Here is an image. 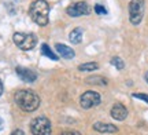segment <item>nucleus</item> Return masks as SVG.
I'll return each instance as SVG.
<instances>
[{
    "mask_svg": "<svg viewBox=\"0 0 148 135\" xmlns=\"http://www.w3.org/2000/svg\"><path fill=\"white\" fill-rule=\"evenodd\" d=\"M14 99L23 112H34L40 106V97L30 90H18L14 95Z\"/></svg>",
    "mask_w": 148,
    "mask_h": 135,
    "instance_id": "f257e3e1",
    "label": "nucleus"
},
{
    "mask_svg": "<svg viewBox=\"0 0 148 135\" xmlns=\"http://www.w3.org/2000/svg\"><path fill=\"white\" fill-rule=\"evenodd\" d=\"M29 15L34 24L45 26L49 21V6L45 0H36L29 8Z\"/></svg>",
    "mask_w": 148,
    "mask_h": 135,
    "instance_id": "f03ea898",
    "label": "nucleus"
},
{
    "mask_svg": "<svg viewBox=\"0 0 148 135\" xmlns=\"http://www.w3.org/2000/svg\"><path fill=\"white\" fill-rule=\"evenodd\" d=\"M14 43L23 51L34 48V46L37 44V37L33 33H23V32H16L12 36Z\"/></svg>",
    "mask_w": 148,
    "mask_h": 135,
    "instance_id": "7ed1b4c3",
    "label": "nucleus"
},
{
    "mask_svg": "<svg viewBox=\"0 0 148 135\" xmlns=\"http://www.w3.org/2000/svg\"><path fill=\"white\" fill-rule=\"evenodd\" d=\"M30 131L33 135H51L52 132L51 121L44 116H38L30 121Z\"/></svg>",
    "mask_w": 148,
    "mask_h": 135,
    "instance_id": "20e7f679",
    "label": "nucleus"
},
{
    "mask_svg": "<svg viewBox=\"0 0 148 135\" xmlns=\"http://www.w3.org/2000/svg\"><path fill=\"white\" fill-rule=\"evenodd\" d=\"M145 4L144 0H130L129 3V19L133 25H138L144 17Z\"/></svg>",
    "mask_w": 148,
    "mask_h": 135,
    "instance_id": "39448f33",
    "label": "nucleus"
},
{
    "mask_svg": "<svg viewBox=\"0 0 148 135\" xmlns=\"http://www.w3.org/2000/svg\"><path fill=\"white\" fill-rule=\"evenodd\" d=\"M100 102H101V97L100 94L96 91H86L79 97V105L84 109L95 108L97 105H100Z\"/></svg>",
    "mask_w": 148,
    "mask_h": 135,
    "instance_id": "423d86ee",
    "label": "nucleus"
},
{
    "mask_svg": "<svg viewBox=\"0 0 148 135\" xmlns=\"http://www.w3.org/2000/svg\"><path fill=\"white\" fill-rule=\"evenodd\" d=\"M89 6L88 3H85V1H77V3H73V4H70L67 7V15L70 17H81V15H88L89 14Z\"/></svg>",
    "mask_w": 148,
    "mask_h": 135,
    "instance_id": "0eeeda50",
    "label": "nucleus"
},
{
    "mask_svg": "<svg viewBox=\"0 0 148 135\" xmlns=\"http://www.w3.org/2000/svg\"><path fill=\"white\" fill-rule=\"evenodd\" d=\"M15 72L18 75V77L22 81H25V83H33L37 79L36 72H33L32 69H27V68H23V66H16Z\"/></svg>",
    "mask_w": 148,
    "mask_h": 135,
    "instance_id": "6e6552de",
    "label": "nucleus"
},
{
    "mask_svg": "<svg viewBox=\"0 0 148 135\" xmlns=\"http://www.w3.org/2000/svg\"><path fill=\"white\" fill-rule=\"evenodd\" d=\"M111 117L114 120H118V121H122L127 117V109L122 105V103H115L112 108H111Z\"/></svg>",
    "mask_w": 148,
    "mask_h": 135,
    "instance_id": "1a4fd4ad",
    "label": "nucleus"
},
{
    "mask_svg": "<svg viewBox=\"0 0 148 135\" xmlns=\"http://www.w3.org/2000/svg\"><path fill=\"white\" fill-rule=\"evenodd\" d=\"M93 130L97 131V132H100V134H114L118 131V127L114 124H110V123H95L93 124Z\"/></svg>",
    "mask_w": 148,
    "mask_h": 135,
    "instance_id": "9d476101",
    "label": "nucleus"
},
{
    "mask_svg": "<svg viewBox=\"0 0 148 135\" xmlns=\"http://www.w3.org/2000/svg\"><path fill=\"white\" fill-rule=\"evenodd\" d=\"M55 48L59 53V55L66 58V60H71V58H74V55H75L73 48H70L69 46H64L62 43H56L55 44Z\"/></svg>",
    "mask_w": 148,
    "mask_h": 135,
    "instance_id": "9b49d317",
    "label": "nucleus"
},
{
    "mask_svg": "<svg viewBox=\"0 0 148 135\" xmlns=\"http://www.w3.org/2000/svg\"><path fill=\"white\" fill-rule=\"evenodd\" d=\"M82 33H84V30H82L81 28H75V29H73V30L70 32L69 40L73 44H79L82 42Z\"/></svg>",
    "mask_w": 148,
    "mask_h": 135,
    "instance_id": "f8f14e48",
    "label": "nucleus"
},
{
    "mask_svg": "<svg viewBox=\"0 0 148 135\" xmlns=\"http://www.w3.org/2000/svg\"><path fill=\"white\" fill-rule=\"evenodd\" d=\"M41 55H44V57H47V58H49V60H52V61H58L59 60V57H56L55 53L49 48V46L45 44V43L41 44Z\"/></svg>",
    "mask_w": 148,
    "mask_h": 135,
    "instance_id": "ddd939ff",
    "label": "nucleus"
},
{
    "mask_svg": "<svg viewBox=\"0 0 148 135\" xmlns=\"http://www.w3.org/2000/svg\"><path fill=\"white\" fill-rule=\"evenodd\" d=\"M86 83L88 84H96V86H106L107 80L101 76H90L86 79Z\"/></svg>",
    "mask_w": 148,
    "mask_h": 135,
    "instance_id": "4468645a",
    "label": "nucleus"
},
{
    "mask_svg": "<svg viewBox=\"0 0 148 135\" xmlns=\"http://www.w3.org/2000/svg\"><path fill=\"white\" fill-rule=\"evenodd\" d=\"M99 68V65L96 62H86V64H81L78 66V70L81 72H90V70H96Z\"/></svg>",
    "mask_w": 148,
    "mask_h": 135,
    "instance_id": "2eb2a0df",
    "label": "nucleus"
},
{
    "mask_svg": "<svg viewBox=\"0 0 148 135\" xmlns=\"http://www.w3.org/2000/svg\"><path fill=\"white\" fill-rule=\"evenodd\" d=\"M111 65L112 66H115L116 69H123L125 68V62L119 58V57H114V58H111Z\"/></svg>",
    "mask_w": 148,
    "mask_h": 135,
    "instance_id": "dca6fc26",
    "label": "nucleus"
},
{
    "mask_svg": "<svg viewBox=\"0 0 148 135\" xmlns=\"http://www.w3.org/2000/svg\"><path fill=\"white\" fill-rule=\"evenodd\" d=\"M95 11H96V14H99V15H106L107 14V8L103 4H96Z\"/></svg>",
    "mask_w": 148,
    "mask_h": 135,
    "instance_id": "f3484780",
    "label": "nucleus"
},
{
    "mask_svg": "<svg viewBox=\"0 0 148 135\" xmlns=\"http://www.w3.org/2000/svg\"><path fill=\"white\" fill-rule=\"evenodd\" d=\"M133 98H137V99H141L145 103H148V95L147 94H138V92H134L133 94Z\"/></svg>",
    "mask_w": 148,
    "mask_h": 135,
    "instance_id": "a211bd4d",
    "label": "nucleus"
},
{
    "mask_svg": "<svg viewBox=\"0 0 148 135\" xmlns=\"http://www.w3.org/2000/svg\"><path fill=\"white\" fill-rule=\"evenodd\" d=\"M60 135H81V132H78V131H63Z\"/></svg>",
    "mask_w": 148,
    "mask_h": 135,
    "instance_id": "6ab92c4d",
    "label": "nucleus"
},
{
    "mask_svg": "<svg viewBox=\"0 0 148 135\" xmlns=\"http://www.w3.org/2000/svg\"><path fill=\"white\" fill-rule=\"evenodd\" d=\"M11 135H25V134H23V131L22 130H15V131L11 132Z\"/></svg>",
    "mask_w": 148,
    "mask_h": 135,
    "instance_id": "aec40b11",
    "label": "nucleus"
},
{
    "mask_svg": "<svg viewBox=\"0 0 148 135\" xmlns=\"http://www.w3.org/2000/svg\"><path fill=\"white\" fill-rule=\"evenodd\" d=\"M1 94H3V83L0 81V97H1Z\"/></svg>",
    "mask_w": 148,
    "mask_h": 135,
    "instance_id": "412c9836",
    "label": "nucleus"
},
{
    "mask_svg": "<svg viewBox=\"0 0 148 135\" xmlns=\"http://www.w3.org/2000/svg\"><path fill=\"white\" fill-rule=\"evenodd\" d=\"M144 79H145V81L148 83V72H145V75H144Z\"/></svg>",
    "mask_w": 148,
    "mask_h": 135,
    "instance_id": "4be33fe9",
    "label": "nucleus"
},
{
    "mask_svg": "<svg viewBox=\"0 0 148 135\" xmlns=\"http://www.w3.org/2000/svg\"><path fill=\"white\" fill-rule=\"evenodd\" d=\"M1 127H3V120L0 119V128H1Z\"/></svg>",
    "mask_w": 148,
    "mask_h": 135,
    "instance_id": "5701e85b",
    "label": "nucleus"
}]
</instances>
